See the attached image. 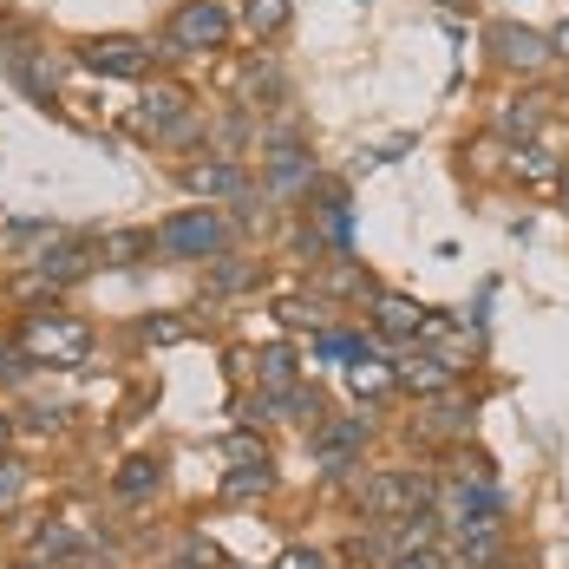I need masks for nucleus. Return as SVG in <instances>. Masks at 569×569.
Returning <instances> with one entry per match:
<instances>
[{
  "label": "nucleus",
  "mask_w": 569,
  "mask_h": 569,
  "mask_svg": "<svg viewBox=\"0 0 569 569\" xmlns=\"http://www.w3.org/2000/svg\"><path fill=\"white\" fill-rule=\"evenodd\" d=\"M229 236H236V223L223 210H177L171 223L158 229V249L177 256V262H217L229 249Z\"/></svg>",
  "instance_id": "obj_1"
},
{
  "label": "nucleus",
  "mask_w": 569,
  "mask_h": 569,
  "mask_svg": "<svg viewBox=\"0 0 569 569\" xmlns=\"http://www.w3.org/2000/svg\"><path fill=\"white\" fill-rule=\"evenodd\" d=\"M27 360H47V367H79L86 353H92V328L86 321H59V315H33L27 321Z\"/></svg>",
  "instance_id": "obj_2"
},
{
  "label": "nucleus",
  "mask_w": 569,
  "mask_h": 569,
  "mask_svg": "<svg viewBox=\"0 0 569 569\" xmlns=\"http://www.w3.org/2000/svg\"><path fill=\"white\" fill-rule=\"evenodd\" d=\"M164 40H171V53H217L229 40V7L223 0H183L164 27Z\"/></svg>",
  "instance_id": "obj_3"
},
{
  "label": "nucleus",
  "mask_w": 569,
  "mask_h": 569,
  "mask_svg": "<svg viewBox=\"0 0 569 569\" xmlns=\"http://www.w3.org/2000/svg\"><path fill=\"white\" fill-rule=\"evenodd\" d=\"M360 511L380 517V523H399V517L426 511V478L419 471H373L360 485Z\"/></svg>",
  "instance_id": "obj_4"
},
{
  "label": "nucleus",
  "mask_w": 569,
  "mask_h": 569,
  "mask_svg": "<svg viewBox=\"0 0 569 569\" xmlns=\"http://www.w3.org/2000/svg\"><path fill=\"white\" fill-rule=\"evenodd\" d=\"M485 47L498 66H511V72H537V66H550V33H530V27H517V20H491L485 27Z\"/></svg>",
  "instance_id": "obj_5"
},
{
  "label": "nucleus",
  "mask_w": 569,
  "mask_h": 569,
  "mask_svg": "<svg viewBox=\"0 0 569 569\" xmlns=\"http://www.w3.org/2000/svg\"><path fill=\"white\" fill-rule=\"evenodd\" d=\"M79 59L92 72H106V79H138V72H151V40H138V33H99V40L79 47Z\"/></svg>",
  "instance_id": "obj_6"
},
{
  "label": "nucleus",
  "mask_w": 569,
  "mask_h": 569,
  "mask_svg": "<svg viewBox=\"0 0 569 569\" xmlns=\"http://www.w3.org/2000/svg\"><path fill=\"white\" fill-rule=\"evenodd\" d=\"M360 446H367V426H360V419H321L315 439H308V452H315L321 471H347V465L360 458Z\"/></svg>",
  "instance_id": "obj_7"
},
{
  "label": "nucleus",
  "mask_w": 569,
  "mask_h": 569,
  "mask_svg": "<svg viewBox=\"0 0 569 569\" xmlns=\"http://www.w3.org/2000/svg\"><path fill=\"white\" fill-rule=\"evenodd\" d=\"M92 256H99L92 242H72V236H66V242H53V249L40 256V269H33L27 288H72L79 276H92Z\"/></svg>",
  "instance_id": "obj_8"
},
{
  "label": "nucleus",
  "mask_w": 569,
  "mask_h": 569,
  "mask_svg": "<svg viewBox=\"0 0 569 569\" xmlns=\"http://www.w3.org/2000/svg\"><path fill=\"white\" fill-rule=\"evenodd\" d=\"M393 373H399V387H406V393H419V399L452 393V380H458V373L446 367V360H439V353H406Z\"/></svg>",
  "instance_id": "obj_9"
},
{
  "label": "nucleus",
  "mask_w": 569,
  "mask_h": 569,
  "mask_svg": "<svg viewBox=\"0 0 569 569\" xmlns=\"http://www.w3.org/2000/svg\"><path fill=\"white\" fill-rule=\"evenodd\" d=\"M373 321H380L387 341H419L432 315H426L419 301H406V295H380V301H373Z\"/></svg>",
  "instance_id": "obj_10"
},
{
  "label": "nucleus",
  "mask_w": 569,
  "mask_h": 569,
  "mask_svg": "<svg viewBox=\"0 0 569 569\" xmlns=\"http://www.w3.org/2000/svg\"><path fill=\"white\" fill-rule=\"evenodd\" d=\"M550 124V106L543 99H530V92H517V99H505L498 106V131L511 138V144H537V131Z\"/></svg>",
  "instance_id": "obj_11"
},
{
  "label": "nucleus",
  "mask_w": 569,
  "mask_h": 569,
  "mask_svg": "<svg viewBox=\"0 0 569 569\" xmlns=\"http://www.w3.org/2000/svg\"><path fill=\"white\" fill-rule=\"evenodd\" d=\"M183 183H190L197 197H229V203L249 197V177H242V164H229V158H217V164H190Z\"/></svg>",
  "instance_id": "obj_12"
},
{
  "label": "nucleus",
  "mask_w": 569,
  "mask_h": 569,
  "mask_svg": "<svg viewBox=\"0 0 569 569\" xmlns=\"http://www.w3.org/2000/svg\"><path fill=\"white\" fill-rule=\"evenodd\" d=\"M131 124H138L144 138H164V131H177V124H183V92H177V86H164V92H144Z\"/></svg>",
  "instance_id": "obj_13"
},
{
  "label": "nucleus",
  "mask_w": 569,
  "mask_h": 569,
  "mask_svg": "<svg viewBox=\"0 0 569 569\" xmlns=\"http://www.w3.org/2000/svg\"><path fill=\"white\" fill-rule=\"evenodd\" d=\"M511 177L517 183H563V164L543 144H511Z\"/></svg>",
  "instance_id": "obj_14"
},
{
  "label": "nucleus",
  "mask_w": 569,
  "mask_h": 569,
  "mask_svg": "<svg viewBox=\"0 0 569 569\" xmlns=\"http://www.w3.org/2000/svg\"><path fill=\"white\" fill-rule=\"evenodd\" d=\"M347 387H353L360 399H387L399 387V373L387 367V360H367V353H360V360L347 367Z\"/></svg>",
  "instance_id": "obj_15"
},
{
  "label": "nucleus",
  "mask_w": 569,
  "mask_h": 569,
  "mask_svg": "<svg viewBox=\"0 0 569 569\" xmlns=\"http://www.w3.org/2000/svg\"><path fill=\"white\" fill-rule=\"evenodd\" d=\"M158 485H164L158 458H124V465H118V478H112V491H118V498H151Z\"/></svg>",
  "instance_id": "obj_16"
},
{
  "label": "nucleus",
  "mask_w": 569,
  "mask_h": 569,
  "mask_svg": "<svg viewBox=\"0 0 569 569\" xmlns=\"http://www.w3.org/2000/svg\"><path fill=\"white\" fill-rule=\"evenodd\" d=\"M288 20H295V0H249V7H242V27H249L256 40H276Z\"/></svg>",
  "instance_id": "obj_17"
},
{
  "label": "nucleus",
  "mask_w": 569,
  "mask_h": 569,
  "mask_svg": "<svg viewBox=\"0 0 569 569\" xmlns=\"http://www.w3.org/2000/svg\"><path fill=\"white\" fill-rule=\"evenodd\" d=\"M256 373H262L269 393H288V387H295V353H288V347H262V353H256Z\"/></svg>",
  "instance_id": "obj_18"
},
{
  "label": "nucleus",
  "mask_w": 569,
  "mask_h": 569,
  "mask_svg": "<svg viewBox=\"0 0 569 569\" xmlns=\"http://www.w3.org/2000/svg\"><path fill=\"white\" fill-rule=\"evenodd\" d=\"M262 491H269V465H256V471H229L223 478V498H236V505H242V498H262Z\"/></svg>",
  "instance_id": "obj_19"
},
{
  "label": "nucleus",
  "mask_w": 569,
  "mask_h": 569,
  "mask_svg": "<svg viewBox=\"0 0 569 569\" xmlns=\"http://www.w3.org/2000/svg\"><path fill=\"white\" fill-rule=\"evenodd\" d=\"M223 458L236 465V471H256V465H269V452L249 439V432H236V439H223Z\"/></svg>",
  "instance_id": "obj_20"
},
{
  "label": "nucleus",
  "mask_w": 569,
  "mask_h": 569,
  "mask_svg": "<svg viewBox=\"0 0 569 569\" xmlns=\"http://www.w3.org/2000/svg\"><path fill=\"white\" fill-rule=\"evenodd\" d=\"M27 498V465H13V458H0V511H13Z\"/></svg>",
  "instance_id": "obj_21"
},
{
  "label": "nucleus",
  "mask_w": 569,
  "mask_h": 569,
  "mask_svg": "<svg viewBox=\"0 0 569 569\" xmlns=\"http://www.w3.org/2000/svg\"><path fill=\"white\" fill-rule=\"evenodd\" d=\"M393 569H458L452 550H419V557H399Z\"/></svg>",
  "instance_id": "obj_22"
},
{
  "label": "nucleus",
  "mask_w": 569,
  "mask_h": 569,
  "mask_svg": "<svg viewBox=\"0 0 569 569\" xmlns=\"http://www.w3.org/2000/svg\"><path fill=\"white\" fill-rule=\"evenodd\" d=\"M276 569H328V563H321V550H288Z\"/></svg>",
  "instance_id": "obj_23"
},
{
  "label": "nucleus",
  "mask_w": 569,
  "mask_h": 569,
  "mask_svg": "<svg viewBox=\"0 0 569 569\" xmlns=\"http://www.w3.org/2000/svg\"><path fill=\"white\" fill-rule=\"evenodd\" d=\"M210 282H217V288H242V282H249V269H242V262H229V269H217Z\"/></svg>",
  "instance_id": "obj_24"
},
{
  "label": "nucleus",
  "mask_w": 569,
  "mask_h": 569,
  "mask_svg": "<svg viewBox=\"0 0 569 569\" xmlns=\"http://www.w3.org/2000/svg\"><path fill=\"white\" fill-rule=\"evenodd\" d=\"M550 53L569 59V20H563V27H550Z\"/></svg>",
  "instance_id": "obj_25"
},
{
  "label": "nucleus",
  "mask_w": 569,
  "mask_h": 569,
  "mask_svg": "<svg viewBox=\"0 0 569 569\" xmlns=\"http://www.w3.org/2000/svg\"><path fill=\"white\" fill-rule=\"evenodd\" d=\"M7 432H13V419H7V412H0V446H7Z\"/></svg>",
  "instance_id": "obj_26"
},
{
  "label": "nucleus",
  "mask_w": 569,
  "mask_h": 569,
  "mask_svg": "<svg viewBox=\"0 0 569 569\" xmlns=\"http://www.w3.org/2000/svg\"><path fill=\"white\" fill-rule=\"evenodd\" d=\"M563 210H569V171H563Z\"/></svg>",
  "instance_id": "obj_27"
}]
</instances>
